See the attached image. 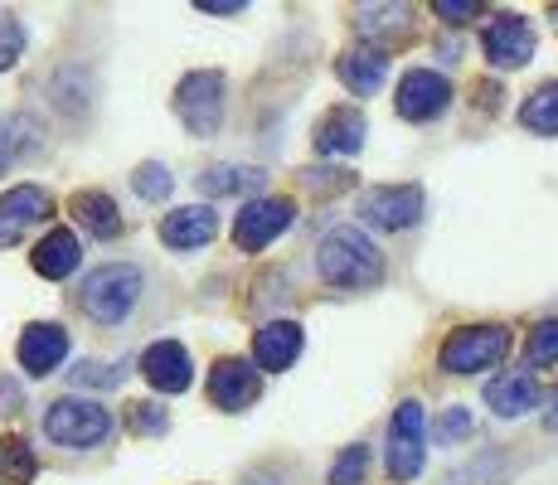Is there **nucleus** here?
<instances>
[{"label":"nucleus","instance_id":"obj_24","mask_svg":"<svg viewBox=\"0 0 558 485\" xmlns=\"http://www.w3.org/2000/svg\"><path fill=\"white\" fill-rule=\"evenodd\" d=\"M520 122H524V132H534V136H558V83H544V88H534L524 97Z\"/></svg>","mask_w":558,"mask_h":485},{"label":"nucleus","instance_id":"obj_23","mask_svg":"<svg viewBox=\"0 0 558 485\" xmlns=\"http://www.w3.org/2000/svg\"><path fill=\"white\" fill-rule=\"evenodd\" d=\"M39 142H45V126H39L35 117H25V112L0 117V175H5L15 160H25L29 150H39Z\"/></svg>","mask_w":558,"mask_h":485},{"label":"nucleus","instance_id":"obj_19","mask_svg":"<svg viewBox=\"0 0 558 485\" xmlns=\"http://www.w3.org/2000/svg\"><path fill=\"white\" fill-rule=\"evenodd\" d=\"M78 263H83V247H78V233L73 229H49L45 239L35 243V253H29V267H35L39 277H49V282L73 277Z\"/></svg>","mask_w":558,"mask_h":485},{"label":"nucleus","instance_id":"obj_35","mask_svg":"<svg viewBox=\"0 0 558 485\" xmlns=\"http://www.w3.org/2000/svg\"><path fill=\"white\" fill-rule=\"evenodd\" d=\"M199 10L204 15H243L248 5H243V0H199Z\"/></svg>","mask_w":558,"mask_h":485},{"label":"nucleus","instance_id":"obj_33","mask_svg":"<svg viewBox=\"0 0 558 485\" xmlns=\"http://www.w3.org/2000/svg\"><path fill=\"white\" fill-rule=\"evenodd\" d=\"M73 384H78V388H112V384H122V369H117V364L83 360L78 369H73Z\"/></svg>","mask_w":558,"mask_h":485},{"label":"nucleus","instance_id":"obj_10","mask_svg":"<svg viewBox=\"0 0 558 485\" xmlns=\"http://www.w3.org/2000/svg\"><path fill=\"white\" fill-rule=\"evenodd\" d=\"M53 214V194L45 185H15L0 194V247L20 243L35 223H45Z\"/></svg>","mask_w":558,"mask_h":485},{"label":"nucleus","instance_id":"obj_25","mask_svg":"<svg viewBox=\"0 0 558 485\" xmlns=\"http://www.w3.org/2000/svg\"><path fill=\"white\" fill-rule=\"evenodd\" d=\"M355 25H360L364 45H374V35H389V39H408V35H413V29H408V10L403 5H364Z\"/></svg>","mask_w":558,"mask_h":485},{"label":"nucleus","instance_id":"obj_17","mask_svg":"<svg viewBox=\"0 0 558 485\" xmlns=\"http://www.w3.org/2000/svg\"><path fill=\"white\" fill-rule=\"evenodd\" d=\"M302 344H306V336L296 320H272V326H263L253 336V369H267V374L292 369Z\"/></svg>","mask_w":558,"mask_h":485},{"label":"nucleus","instance_id":"obj_5","mask_svg":"<svg viewBox=\"0 0 558 485\" xmlns=\"http://www.w3.org/2000/svg\"><path fill=\"white\" fill-rule=\"evenodd\" d=\"M223 73L195 69L175 83V117L185 122L190 136H214L223 126Z\"/></svg>","mask_w":558,"mask_h":485},{"label":"nucleus","instance_id":"obj_29","mask_svg":"<svg viewBox=\"0 0 558 485\" xmlns=\"http://www.w3.org/2000/svg\"><path fill=\"white\" fill-rule=\"evenodd\" d=\"M364 471H369V447H345L330 466V485H364Z\"/></svg>","mask_w":558,"mask_h":485},{"label":"nucleus","instance_id":"obj_8","mask_svg":"<svg viewBox=\"0 0 558 485\" xmlns=\"http://www.w3.org/2000/svg\"><path fill=\"white\" fill-rule=\"evenodd\" d=\"M360 214L374 229H413L423 219V190L417 185H374L360 194Z\"/></svg>","mask_w":558,"mask_h":485},{"label":"nucleus","instance_id":"obj_26","mask_svg":"<svg viewBox=\"0 0 558 485\" xmlns=\"http://www.w3.org/2000/svg\"><path fill=\"white\" fill-rule=\"evenodd\" d=\"M39 471L35 451L25 447L20 437H0V485H29Z\"/></svg>","mask_w":558,"mask_h":485},{"label":"nucleus","instance_id":"obj_18","mask_svg":"<svg viewBox=\"0 0 558 485\" xmlns=\"http://www.w3.org/2000/svg\"><path fill=\"white\" fill-rule=\"evenodd\" d=\"M336 73H340V83H345L350 93H360V97L379 93L384 78H389V49L384 45H350L336 59Z\"/></svg>","mask_w":558,"mask_h":485},{"label":"nucleus","instance_id":"obj_22","mask_svg":"<svg viewBox=\"0 0 558 485\" xmlns=\"http://www.w3.org/2000/svg\"><path fill=\"white\" fill-rule=\"evenodd\" d=\"M267 185V170L263 166H239V160H229V166H209L199 175V190L209 194V199H223V194H263Z\"/></svg>","mask_w":558,"mask_h":485},{"label":"nucleus","instance_id":"obj_31","mask_svg":"<svg viewBox=\"0 0 558 485\" xmlns=\"http://www.w3.org/2000/svg\"><path fill=\"white\" fill-rule=\"evenodd\" d=\"M20 53H25V25H20L15 15H0V73H5Z\"/></svg>","mask_w":558,"mask_h":485},{"label":"nucleus","instance_id":"obj_14","mask_svg":"<svg viewBox=\"0 0 558 485\" xmlns=\"http://www.w3.org/2000/svg\"><path fill=\"white\" fill-rule=\"evenodd\" d=\"M142 374L156 393H185L195 384V369H190V350L180 340H156L151 350L142 354Z\"/></svg>","mask_w":558,"mask_h":485},{"label":"nucleus","instance_id":"obj_11","mask_svg":"<svg viewBox=\"0 0 558 485\" xmlns=\"http://www.w3.org/2000/svg\"><path fill=\"white\" fill-rule=\"evenodd\" d=\"M257 393H263V374H257L248 360H239V354H223V360L209 369V398H214V408H223V413L253 408Z\"/></svg>","mask_w":558,"mask_h":485},{"label":"nucleus","instance_id":"obj_4","mask_svg":"<svg viewBox=\"0 0 558 485\" xmlns=\"http://www.w3.org/2000/svg\"><path fill=\"white\" fill-rule=\"evenodd\" d=\"M506 354H510L506 326H461L442 340L437 364H442L447 374H481V369H496Z\"/></svg>","mask_w":558,"mask_h":485},{"label":"nucleus","instance_id":"obj_20","mask_svg":"<svg viewBox=\"0 0 558 485\" xmlns=\"http://www.w3.org/2000/svg\"><path fill=\"white\" fill-rule=\"evenodd\" d=\"M69 214L93 233V239H117V233H122V209H117V199L102 190H78L69 199Z\"/></svg>","mask_w":558,"mask_h":485},{"label":"nucleus","instance_id":"obj_3","mask_svg":"<svg viewBox=\"0 0 558 485\" xmlns=\"http://www.w3.org/2000/svg\"><path fill=\"white\" fill-rule=\"evenodd\" d=\"M45 437L53 447L69 451H93L112 437V413L93 398H53L45 408Z\"/></svg>","mask_w":558,"mask_h":485},{"label":"nucleus","instance_id":"obj_30","mask_svg":"<svg viewBox=\"0 0 558 485\" xmlns=\"http://www.w3.org/2000/svg\"><path fill=\"white\" fill-rule=\"evenodd\" d=\"M126 427H132L136 437H160L170 427V417H166V408H160V403H132Z\"/></svg>","mask_w":558,"mask_h":485},{"label":"nucleus","instance_id":"obj_16","mask_svg":"<svg viewBox=\"0 0 558 485\" xmlns=\"http://www.w3.org/2000/svg\"><path fill=\"white\" fill-rule=\"evenodd\" d=\"M214 239H219V214L209 204H185V209H170L160 219V243L175 253H190V247H204Z\"/></svg>","mask_w":558,"mask_h":485},{"label":"nucleus","instance_id":"obj_21","mask_svg":"<svg viewBox=\"0 0 558 485\" xmlns=\"http://www.w3.org/2000/svg\"><path fill=\"white\" fill-rule=\"evenodd\" d=\"M486 403L496 408L500 417H520V413H534V408L544 403V393L530 374H500V379L486 384Z\"/></svg>","mask_w":558,"mask_h":485},{"label":"nucleus","instance_id":"obj_27","mask_svg":"<svg viewBox=\"0 0 558 485\" xmlns=\"http://www.w3.org/2000/svg\"><path fill=\"white\" fill-rule=\"evenodd\" d=\"M132 190L142 194L146 204H160V199H170V190H175V175H170L160 160H142V166L132 170Z\"/></svg>","mask_w":558,"mask_h":485},{"label":"nucleus","instance_id":"obj_32","mask_svg":"<svg viewBox=\"0 0 558 485\" xmlns=\"http://www.w3.org/2000/svg\"><path fill=\"white\" fill-rule=\"evenodd\" d=\"M433 437L442 441V447H452V441L471 437V413H466V408H447V413L433 423Z\"/></svg>","mask_w":558,"mask_h":485},{"label":"nucleus","instance_id":"obj_1","mask_svg":"<svg viewBox=\"0 0 558 485\" xmlns=\"http://www.w3.org/2000/svg\"><path fill=\"white\" fill-rule=\"evenodd\" d=\"M316 272L340 291H369L384 282V257L364 229L336 223V229H326L316 243Z\"/></svg>","mask_w":558,"mask_h":485},{"label":"nucleus","instance_id":"obj_34","mask_svg":"<svg viewBox=\"0 0 558 485\" xmlns=\"http://www.w3.org/2000/svg\"><path fill=\"white\" fill-rule=\"evenodd\" d=\"M433 15L447 20V25H466V20L486 15V5L481 0H433Z\"/></svg>","mask_w":558,"mask_h":485},{"label":"nucleus","instance_id":"obj_28","mask_svg":"<svg viewBox=\"0 0 558 485\" xmlns=\"http://www.w3.org/2000/svg\"><path fill=\"white\" fill-rule=\"evenodd\" d=\"M524 360H530L534 369H549V364H558V320H539V326L530 330Z\"/></svg>","mask_w":558,"mask_h":485},{"label":"nucleus","instance_id":"obj_15","mask_svg":"<svg viewBox=\"0 0 558 485\" xmlns=\"http://www.w3.org/2000/svg\"><path fill=\"white\" fill-rule=\"evenodd\" d=\"M364 136H369V126H364L360 107H330L311 132V146H316V156H355Z\"/></svg>","mask_w":558,"mask_h":485},{"label":"nucleus","instance_id":"obj_6","mask_svg":"<svg viewBox=\"0 0 558 485\" xmlns=\"http://www.w3.org/2000/svg\"><path fill=\"white\" fill-rule=\"evenodd\" d=\"M296 219V204L282 199V194H257V199L243 204V214L233 219V243L243 253H263L272 239H282Z\"/></svg>","mask_w":558,"mask_h":485},{"label":"nucleus","instance_id":"obj_9","mask_svg":"<svg viewBox=\"0 0 558 485\" xmlns=\"http://www.w3.org/2000/svg\"><path fill=\"white\" fill-rule=\"evenodd\" d=\"M447 102H452V83H447L442 73H433V69L403 73L399 97H393V107H399L403 122H433V117L447 112Z\"/></svg>","mask_w":558,"mask_h":485},{"label":"nucleus","instance_id":"obj_7","mask_svg":"<svg viewBox=\"0 0 558 485\" xmlns=\"http://www.w3.org/2000/svg\"><path fill=\"white\" fill-rule=\"evenodd\" d=\"M423 403L408 398V403L393 408V423H389V481H413L427 461V447H423Z\"/></svg>","mask_w":558,"mask_h":485},{"label":"nucleus","instance_id":"obj_13","mask_svg":"<svg viewBox=\"0 0 558 485\" xmlns=\"http://www.w3.org/2000/svg\"><path fill=\"white\" fill-rule=\"evenodd\" d=\"M15 354H20V369L45 379V374H53L63 364V354H69V330L53 326V320H35V326L20 330Z\"/></svg>","mask_w":558,"mask_h":485},{"label":"nucleus","instance_id":"obj_2","mask_svg":"<svg viewBox=\"0 0 558 485\" xmlns=\"http://www.w3.org/2000/svg\"><path fill=\"white\" fill-rule=\"evenodd\" d=\"M142 291H146V277L136 263H102L98 272L83 277L78 311L88 320H98V326H122L142 306Z\"/></svg>","mask_w":558,"mask_h":485},{"label":"nucleus","instance_id":"obj_36","mask_svg":"<svg viewBox=\"0 0 558 485\" xmlns=\"http://www.w3.org/2000/svg\"><path fill=\"white\" fill-rule=\"evenodd\" d=\"M554 25H558V5H554Z\"/></svg>","mask_w":558,"mask_h":485},{"label":"nucleus","instance_id":"obj_12","mask_svg":"<svg viewBox=\"0 0 558 485\" xmlns=\"http://www.w3.org/2000/svg\"><path fill=\"white\" fill-rule=\"evenodd\" d=\"M486 59L496 63L500 73H510V69H524V63L534 59V29H530V20L524 15H496L486 25Z\"/></svg>","mask_w":558,"mask_h":485}]
</instances>
